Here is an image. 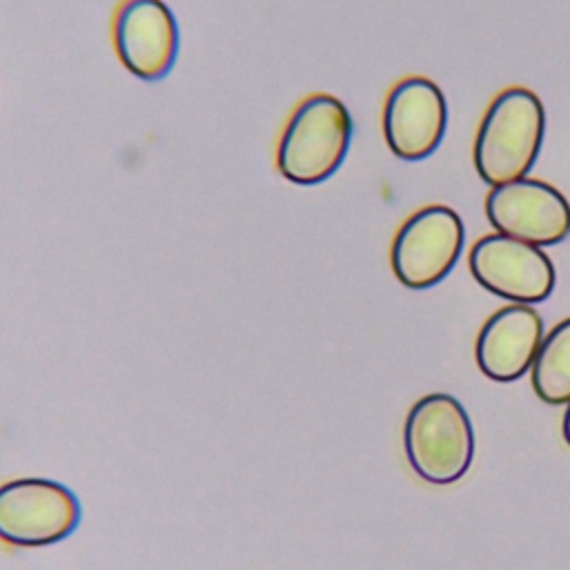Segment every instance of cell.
<instances>
[{"label":"cell","instance_id":"2","mask_svg":"<svg viewBox=\"0 0 570 570\" xmlns=\"http://www.w3.org/2000/svg\"><path fill=\"white\" fill-rule=\"evenodd\" d=\"M546 131L539 96L525 87L503 89L485 109L474 138V167L483 183L501 185L530 174Z\"/></svg>","mask_w":570,"mask_h":570},{"label":"cell","instance_id":"7","mask_svg":"<svg viewBox=\"0 0 570 570\" xmlns=\"http://www.w3.org/2000/svg\"><path fill=\"white\" fill-rule=\"evenodd\" d=\"M120 65L145 82L169 76L180 51V29L163 0H120L111 20Z\"/></svg>","mask_w":570,"mask_h":570},{"label":"cell","instance_id":"1","mask_svg":"<svg viewBox=\"0 0 570 570\" xmlns=\"http://www.w3.org/2000/svg\"><path fill=\"white\" fill-rule=\"evenodd\" d=\"M354 122L347 107L330 94H309L289 114L278 145L276 169L294 185H318L343 165Z\"/></svg>","mask_w":570,"mask_h":570},{"label":"cell","instance_id":"9","mask_svg":"<svg viewBox=\"0 0 570 570\" xmlns=\"http://www.w3.org/2000/svg\"><path fill=\"white\" fill-rule=\"evenodd\" d=\"M448 102L436 82L423 76L399 80L383 105V136L401 160H423L443 140Z\"/></svg>","mask_w":570,"mask_h":570},{"label":"cell","instance_id":"3","mask_svg":"<svg viewBox=\"0 0 570 570\" xmlns=\"http://www.w3.org/2000/svg\"><path fill=\"white\" fill-rule=\"evenodd\" d=\"M403 448L414 474L432 485L456 483L472 465L474 430L459 399L421 396L405 416Z\"/></svg>","mask_w":570,"mask_h":570},{"label":"cell","instance_id":"4","mask_svg":"<svg viewBox=\"0 0 570 570\" xmlns=\"http://www.w3.org/2000/svg\"><path fill=\"white\" fill-rule=\"evenodd\" d=\"M80 501L51 479H13L0 485V541L16 548L53 546L80 523Z\"/></svg>","mask_w":570,"mask_h":570},{"label":"cell","instance_id":"6","mask_svg":"<svg viewBox=\"0 0 570 570\" xmlns=\"http://www.w3.org/2000/svg\"><path fill=\"white\" fill-rule=\"evenodd\" d=\"M468 267L483 289L521 305L543 303L557 281L554 265L541 247L499 232L472 245Z\"/></svg>","mask_w":570,"mask_h":570},{"label":"cell","instance_id":"8","mask_svg":"<svg viewBox=\"0 0 570 570\" xmlns=\"http://www.w3.org/2000/svg\"><path fill=\"white\" fill-rule=\"evenodd\" d=\"M490 225L517 240L550 247L570 234V203L546 180L517 178L494 185L485 196Z\"/></svg>","mask_w":570,"mask_h":570},{"label":"cell","instance_id":"10","mask_svg":"<svg viewBox=\"0 0 570 570\" xmlns=\"http://www.w3.org/2000/svg\"><path fill=\"white\" fill-rule=\"evenodd\" d=\"M541 338L543 318L532 305H505L483 323L476 336V365L492 381H517L532 367Z\"/></svg>","mask_w":570,"mask_h":570},{"label":"cell","instance_id":"5","mask_svg":"<svg viewBox=\"0 0 570 570\" xmlns=\"http://www.w3.org/2000/svg\"><path fill=\"white\" fill-rule=\"evenodd\" d=\"M463 243L465 227L452 207H421L405 218L392 240V272L401 285L428 289L452 272L461 258Z\"/></svg>","mask_w":570,"mask_h":570},{"label":"cell","instance_id":"11","mask_svg":"<svg viewBox=\"0 0 570 570\" xmlns=\"http://www.w3.org/2000/svg\"><path fill=\"white\" fill-rule=\"evenodd\" d=\"M532 387L548 405L570 401V316L543 334L530 367Z\"/></svg>","mask_w":570,"mask_h":570},{"label":"cell","instance_id":"12","mask_svg":"<svg viewBox=\"0 0 570 570\" xmlns=\"http://www.w3.org/2000/svg\"><path fill=\"white\" fill-rule=\"evenodd\" d=\"M561 432H563V439H566V443L570 445V401L566 403V412H563V423H561Z\"/></svg>","mask_w":570,"mask_h":570}]
</instances>
